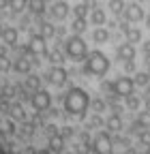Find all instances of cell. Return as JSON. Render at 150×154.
<instances>
[{"label":"cell","instance_id":"6da1fadb","mask_svg":"<svg viewBox=\"0 0 150 154\" xmlns=\"http://www.w3.org/2000/svg\"><path fill=\"white\" fill-rule=\"evenodd\" d=\"M90 92L82 86H69L64 90V94H60V103L62 109L58 116H69V118H80L84 120L86 113L90 109Z\"/></svg>","mask_w":150,"mask_h":154},{"label":"cell","instance_id":"7a4b0ae2","mask_svg":"<svg viewBox=\"0 0 150 154\" xmlns=\"http://www.w3.org/2000/svg\"><path fill=\"white\" fill-rule=\"evenodd\" d=\"M111 69V60L107 58V54H103L101 49H90L86 60L80 66V73L86 77H97V79H105V75Z\"/></svg>","mask_w":150,"mask_h":154},{"label":"cell","instance_id":"3957f363","mask_svg":"<svg viewBox=\"0 0 150 154\" xmlns=\"http://www.w3.org/2000/svg\"><path fill=\"white\" fill-rule=\"evenodd\" d=\"M64 56L69 58V60L73 62H84L86 60V56H88V43L84 41V36L82 34H69L62 38V43H60Z\"/></svg>","mask_w":150,"mask_h":154},{"label":"cell","instance_id":"277c9868","mask_svg":"<svg viewBox=\"0 0 150 154\" xmlns=\"http://www.w3.org/2000/svg\"><path fill=\"white\" fill-rule=\"evenodd\" d=\"M92 154H114V137L107 131H97L92 135Z\"/></svg>","mask_w":150,"mask_h":154},{"label":"cell","instance_id":"5b68a950","mask_svg":"<svg viewBox=\"0 0 150 154\" xmlns=\"http://www.w3.org/2000/svg\"><path fill=\"white\" fill-rule=\"evenodd\" d=\"M135 82H133V77H129V75H118L111 79V94H116L120 96V99H127V96L131 94H135Z\"/></svg>","mask_w":150,"mask_h":154},{"label":"cell","instance_id":"8992f818","mask_svg":"<svg viewBox=\"0 0 150 154\" xmlns=\"http://www.w3.org/2000/svg\"><path fill=\"white\" fill-rule=\"evenodd\" d=\"M45 13L49 15V22L62 24V22H67V17L71 13V5L67 2V0H54L52 5H47V11Z\"/></svg>","mask_w":150,"mask_h":154},{"label":"cell","instance_id":"52a82bcc","mask_svg":"<svg viewBox=\"0 0 150 154\" xmlns=\"http://www.w3.org/2000/svg\"><path fill=\"white\" fill-rule=\"evenodd\" d=\"M122 17H124V22H129V24H137V22H144L146 11H144V7L137 5V2H129V5L124 7Z\"/></svg>","mask_w":150,"mask_h":154},{"label":"cell","instance_id":"ba28073f","mask_svg":"<svg viewBox=\"0 0 150 154\" xmlns=\"http://www.w3.org/2000/svg\"><path fill=\"white\" fill-rule=\"evenodd\" d=\"M135 56H137V51H135L133 43H129V41L118 43V47H116V60H120L122 64L124 62H135Z\"/></svg>","mask_w":150,"mask_h":154},{"label":"cell","instance_id":"9c48e42d","mask_svg":"<svg viewBox=\"0 0 150 154\" xmlns=\"http://www.w3.org/2000/svg\"><path fill=\"white\" fill-rule=\"evenodd\" d=\"M120 32L124 34V41H129V43H142V38H144V34H142V30L137 28V26H131L129 22H122L120 24Z\"/></svg>","mask_w":150,"mask_h":154},{"label":"cell","instance_id":"30bf717a","mask_svg":"<svg viewBox=\"0 0 150 154\" xmlns=\"http://www.w3.org/2000/svg\"><path fill=\"white\" fill-rule=\"evenodd\" d=\"M45 148L52 152V154H62L64 150H67V141H64V137L62 135H52V137H47V141H45Z\"/></svg>","mask_w":150,"mask_h":154},{"label":"cell","instance_id":"8fae6325","mask_svg":"<svg viewBox=\"0 0 150 154\" xmlns=\"http://www.w3.org/2000/svg\"><path fill=\"white\" fill-rule=\"evenodd\" d=\"M88 24L90 26H105L107 24V13H105V9H101V7H95V9H90V13H88Z\"/></svg>","mask_w":150,"mask_h":154},{"label":"cell","instance_id":"7c38bea8","mask_svg":"<svg viewBox=\"0 0 150 154\" xmlns=\"http://www.w3.org/2000/svg\"><path fill=\"white\" fill-rule=\"evenodd\" d=\"M105 131L107 133H120L122 128H124V122H122V118H120V116L118 113H111V116H107V118H105Z\"/></svg>","mask_w":150,"mask_h":154},{"label":"cell","instance_id":"4fadbf2b","mask_svg":"<svg viewBox=\"0 0 150 154\" xmlns=\"http://www.w3.org/2000/svg\"><path fill=\"white\" fill-rule=\"evenodd\" d=\"M92 43H97V45L109 43V30L105 26H97L95 30H92Z\"/></svg>","mask_w":150,"mask_h":154},{"label":"cell","instance_id":"5bb4252c","mask_svg":"<svg viewBox=\"0 0 150 154\" xmlns=\"http://www.w3.org/2000/svg\"><path fill=\"white\" fill-rule=\"evenodd\" d=\"M71 32L73 34H84L86 32V28H88V19L86 17H75L73 22H71Z\"/></svg>","mask_w":150,"mask_h":154},{"label":"cell","instance_id":"9a60e30c","mask_svg":"<svg viewBox=\"0 0 150 154\" xmlns=\"http://www.w3.org/2000/svg\"><path fill=\"white\" fill-rule=\"evenodd\" d=\"M124 109L127 111H139L142 109V99H139L137 94L127 96V99H124Z\"/></svg>","mask_w":150,"mask_h":154},{"label":"cell","instance_id":"2e32d148","mask_svg":"<svg viewBox=\"0 0 150 154\" xmlns=\"http://www.w3.org/2000/svg\"><path fill=\"white\" fill-rule=\"evenodd\" d=\"M133 82H135V86H139V88H148V86H150V73L137 71V73L133 75Z\"/></svg>","mask_w":150,"mask_h":154},{"label":"cell","instance_id":"e0dca14e","mask_svg":"<svg viewBox=\"0 0 150 154\" xmlns=\"http://www.w3.org/2000/svg\"><path fill=\"white\" fill-rule=\"evenodd\" d=\"M109 11H111V15H122L124 13V7H127V2H124V0H109Z\"/></svg>","mask_w":150,"mask_h":154},{"label":"cell","instance_id":"ac0fdd59","mask_svg":"<svg viewBox=\"0 0 150 154\" xmlns=\"http://www.w3.org/2000/svg\"><path fill=\"white\" fill-rule=\"evenodd\" d=\"M135 122H137L142 128H150V111H148V109H144V111L139 109V111H137Z\"/></svg>","mask_w":150,"mask_h":154},{"label":"cell","instance_id":"d6986e66","mask_svg":"<svg viewBox=\"0 0 150 154\" xmlns=\"http://www.w3.org/2000/svg\"><path fill=\"white\" fill-rule=\"evenodd\" d=\"M71 11H73V15H75V17H88V13H90V9L82 2V0H80L77 5H73V7H71Z\"/></svg>","mask_w":150,"mask_h":154},{"label":"cell","instance_id":"ffe728a7","mask_svg":"<svg viewBox=\"0 0 150 154\" xmlns=\"http://www.w3.org/2000/svg\"><path fill=\"white\" fill-rule=\"evenodd\" d=\"M137 143L144 146V148L150 146V128H144L142 133H137Z\"/></svg>","mask_w":150,"mask_h":154},{"label":"cell","instance_id":"44dd1931","mask_svg":"<svg viewBox=\"0 0 150 154\" xmlns=\"http://www.w3.org/2000/svg\"><path fill=\"white\" fill-rule=\"evenodd\" d=\"M82 2H84L88 9H95V7H99V2H97V0H82Z\"/></svg>","mask_w":150,"mask_h":154},{"label":"cell","instance_id":"7402d4cb","mask_svg":"<svg viewBox=\"0 0 150 154\" xmlns=\"http://www.w3.org/2000/svg\"><path fill=\"white\" fill-rule=\"evenodd\" d=\"M32 154H52V152H49L47 148H39V150H34Z\"/></svg>","mask_w":150,"mask_h":154},{"label":"cell","instance_id":"603a6c76","mask_svg":"<svg viewBox=\"0 0 150 154\" xmlns=\"http://www.w3.org/2000/svg\"><path fill=\"white\" fill-rule=\"evenodd\" d=\"M144 24H146V28L150 30V13H146V17H144Z\"/></svg>","mask_w":150,"mask_h":154}]
</instances>
